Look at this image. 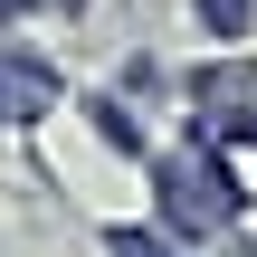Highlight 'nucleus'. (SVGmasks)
Listing matches in <instances>:
<instances>
[{"label": "nucleus", "instance_id": "obj_1", "mask_svg": "<svg viewBox=\"0 0 257 257\" xmlns=\"http://www.w3.org/2000/svg\"><path fill=\"white\" fill-rule=\"evenodd\" d=\"M162 191H172V219H181V229H219V219H229V191H219V181H191V162L162 172Z\"/></svg>", "mask_w": 257, "mask_h": 257}, {"label": "nucleus", "instance_id": "obj_2", "mask_svg": "<svg viewBox=\"0 0 257 257\" xmlns=\"http://www.w3.org/2000/svg\"><path fill=\"white\" fill-rule=\"evenodd\" d=\"M38 95H48V76H38V67H0V114H29Z\"/></svg>", "mask_w": 257, "mask_h": 257}, {"label": "nucleus", "instance_id": "obj_3", "mask_svg": "<svg viewBox=\"0 0 257 257\" xmlns=\"http://www.w3.org/2000/svg\"><path fill=\"white\" fill-rule=\"evenodd\" d=\"M210 29H248V0H210Z\"/></svg>", "mask_w": 257, "mask_h": 257}, {"label": "nucleus", "instance_id": "obj_4", "mask_svg": "<svg viewBox=\"0 0 257 257\" xmlns=\"http://www.w3.org/2000/svg\"><path fill=\"white\" fill-rule=\"evenodd\" d=\"M0 19H19V0H0Z\"/></svg>", "mask_w": 257, "mask_h": 257}]
</instances>
